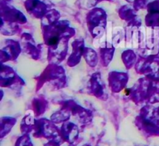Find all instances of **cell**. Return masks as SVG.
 I'll list each match as a JSON object with an SVG mask.
<instances>
[{
  "label": "cell",
  "mask_w": 159,
  "mask_h": 146,
  "mask_svg": "<svg viewBox=\"0 0 159 146\" xmlns=\"http://www.w3.org/2000/svg\"><path fill=\"white\" fill-rule=\"evenodd\" d=\"M57 43V37H53L51 38V40H49V44L53 45V44H55V43Z\"/></svg>",
  "instance_id": "obj_1"
}]
</instances>
